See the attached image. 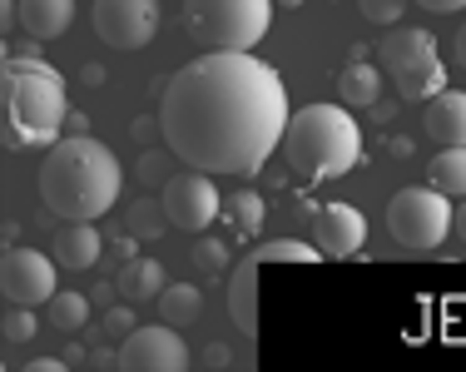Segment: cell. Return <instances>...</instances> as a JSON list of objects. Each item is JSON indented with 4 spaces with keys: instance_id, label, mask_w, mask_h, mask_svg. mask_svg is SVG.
<instances>
[{
    "instance_id": "cell-1",
    "label": "cell",
    "mask_w": 466,
    "mask_h": 372,
    "mask_svg": "<svg viewBox=\"0 0 466 372\" xmlns=\"http://www.w3.org/2000/svg\"><path fill=\"white\" fill-rule=\"evenodd\" d=\"M283 75L253 50H204L169 75L159 135L188 169L258 174L288 129Z\"/></svg>"
},
{
    "instance_id": "cell-2",
    "label": "cell",
    "mask_w": 466,
    "mask_h": 372,
    "mask_svg": "<svg viewBox=\"0 0 466 372\" xmlns=\"http://www.w3.org/2000/svg\"><path fill=\"white\" fill-rule=\"evenodd\" d=\"M35 184L55 218H105L125 194V164L90 135H65L46 149Z\"/></svg>"
},
{
    "instance_id": "cell-3",
    "label": "cell",
    "mask_w": 466,
    "mask_h": 372,
    "mask_svg": "<svg viewBox=\"0 0 466 372\" xmlns=\"http://www.w3.org/2000/svg\"><path fill=\"white\" fill-rule=\"evenodd\" d=\"M70 125V90L60 65L40 55H10L0 70V129L5 149H50Z\"/></svg>"
},
{
    "instance_id": "cell-4",
    "label": "cell",
    "mask_w": 466,
    "mask_h": 372,
    "mask_svg": "<svg viewBox=\"0 0 466 372\" xmlns=\"http://www.w3.org/2000/svg\"><path fill=\"white\" fill-rule=\"evenodd\" d=\"M279 155L303 179H342L362 164V125L348 105H303L288 115Z\"/></svg>"
},
{
    "instance_id": "cell-5",
    "label": "cell",
    "mask_w": 466,
    "mask_h": 372,
    "mask_svg": "<svg viewBox=\"0 0 466 372\" xmlns=\"http://www.w3.org/2000/svg\"><path fill=\"white\" fill-rule=\"evenodd\" d=\"M279 0H184V30L204 50H253L273 30Z\"/></svg>"
},
{
    "instance_id": "cell-6",
    "label": "cell",
    "mask_w": 466,
    "mask_h": 372,
    "mask_svg": "<svg viewBox=\"0 0 466 372\" xmlns=\"http://www.w3.org/2000/svg\"><path fill=\"white\" fill-rule=\"evenodd\" d=\"M382 70L392 75L397 95L407 105H427L437 90H447V65H441L437 35L431 30H412V25H392L382 35Z\"/></svg>"
},
{
    "instance_id": "cell-7",
    "label": "cell",
    "mask_w": 466,
    "mask_h": 372,
    "mask_svg": "<svg viewBox=\"0 0 466 372\" xmlns=\"http://www.w3.org/2000/svg\"><path fill=\"white\" fill-rule=\"evenodd\" d=\"M457 228V209H451V194H441L437 184L431 189H397L392 204H387V234L402 248H441L447 234Z\"/></svg>"
},
{
    "instance_id": "cell-8",
    "label": "cell",
    "mask_w": 466,
    "mask_h": 372,
    "mask_svg": "<svg viewBox=\"0 0 466 372\" xmlns=\"http://www.w3.org/2000/svg\"><path fill=\"white\" fill-rule=\"evenodd\" d=\"M159 204H164V214H169V224L184 228V234H204V228L224 214V194H218L214 174H204V169L169 174Z\"/></svg>"
},
{
    "instance_id": "cell-9",
    "label": "cell",
    "mask_w": 466,
    "mask_h": 372,
    "mask_svg": "<svg viewBox=\"0 0 466 372\" xmlns=\"http://www.w3.org/2000/svg\"><path fill=\"white\" fill-rule=\"evenodd\" d=\"M115 367L125 372H179L188 367V343L174 323H144L115 343Z\"/></svg>"
},
{
    "instance_id": "cell-10",
    "label": "cell",
    "mask_w": 466,
    "mask_h": 372,
    "mask_svg": "<svg viewBox=\"0 0 466 372\" xmlns=\"http://www.w3.org/2000/svg\"><path fill=\"white\" fill-rule=\"evenodd\" d=\"M159 0H95L90 25L109 50H144L159 35Z\"/></svg>"
},
{
    "instance_id": "cell-11",
    "label": "cell",
    "mask_w": 466,
    "mask_h": 372,
    "mask_svg": "<svg viewBox=\"0 0 466 372\" xmlns=\"http://www.w3.org/2000/svg\"><path fill=\"white\" fill-rule=\"evenodd\" d=\"M0 288L10 303H25V308H46L60 293V258L40 254V248H5V264H0Z\"/></svg>"
},
{
    "instance_id": "cell-12",
    "label": "cell",
    "mask_w": 466,
    "mask_h": 372,
    "mask_svg": "<svg viewBox=\"0 0 466 372\" xmlns=\"http://www.w3.org/2000/svg\"><path fill=\"white\" fill-rule=\"evenodd\" d=\"M313 244L323 248V258H352L368 244V218L352 204H318L313 209Z\"/></svg>"
},
{
    "instance_id": "cell-13",
    "label": "cell",
    "mask_w": 466,
    "mask_h": 372,
    "mask_svg": "<svg viewBox=\"0 0 466 372\" xmlns=\"http://www.w3.org/2000/svg\"><path fill=\"white\" fill-rule=\"evenodd\" d=\"M258 273H263V258L248 254L243 264H233L228 283H224V308H228V323L238 327V337H258Z\"/></svg>"
},
{
    "instance_id": "cell-14",
    "label": "cell",
    "mask_w": 466,
    "mask_h": 372,
    "mask_svg": "<svg viewBox=\"0 0 466 372\" xmlns=\"http://www.w3.org/2000/svg\"><path fill=\"white\" fill-rule=\"evenodd\" d=\"M50 254L60 258V268H70V273L95 268V264H99V254H105V238H99L95 218H65V228L55 234Z\"/></svg>"
},
{
    "instance_id": "cell-15",
    "label": "cell",
    "mask_w": 466,
    "mask_h": 372,
    "mask_svg": "<svg viewBox=\"0 0 466 372\" xmlns=\"http://www.w3.org/2000/svg\"><path fill=\"white\" fill-rule=\"evenodd\" d=\"M421 129H427V139L441 149L466 145V90H437L431 95L427 115H421Z\"/></svg>"
},
{
    "instance_id": "cell-16",
    "label": "cell",
    "mask_w": 466,
    "mask_h": 372,
    "mask_svg": "<svg viewBox=\"0 0 466 372\" xmlns=\"http://www.w3.org/2000/svg\"><path fill=\"white\" fill-rule=\"evenodd\" d=\"M15 10H20V30L40 45L60 40L75 25V0H15Z\"/></svg>"
},
{
    "instance_id": "cell-17",
    "label": "cell",
    "mask_w": 466,
    "mask_h": 372,
    "mask_svg": "<svg viewBox=\"0 0 466 372\" xmlns=\"http://www.w3.org/2000/svg\"><path fill=\"white\" fill-rule=\"evenodd\" d=\"M169 288V278H164V264L159 258H125V268H119V278H115V293L125 303H159V293Z\"/></svg>"
},
{
    "instance_id": "cell-18",
    "label": "cell",
    "mask_w": 466,
    "mask_h": 372,
    "mask_svg": "<svg viewBox=\"0 0 466 372\" xmlns=\"http://www.w3.org/2000/svg\"><path fill=\"white\" fill-rule=\"evenodd\" d=\"M338 100L348 109L382 105V70L368 65V55H352V65H342V70H338Z\"/></svg>"
},
{
    "instance_id": "cell-19",
    "label": "cell",
    "mask_w": 466,
    "mask_h": 372,
    "mask_svg": "<svg viewBox=\"0 0 466 372\" xmlns=\"http://www.w3.org/2000/svg\"><path fill=\"white\" fill-rule=\"evenodd\" d=\"M263 218H268V204H263L258 189H238L224 199V224L228 238H258L263 234Z\"/></svg>"
},
{
    "instance_id": "cell-20",
    "label": "cell",
    "mask_w": 466,
    "mask_h": 372,
    "mask_svg": "<svg viewBox=\"0 0 466 372\" xmlns=\"http://www.w3.org/2000/svg\"><path fill=\"white\" fill-rule=\"evenodd\" d=\"M204 313V293H198V283H169V288L159 293V318L174 323V327H188Z\"/></svg>"
},
{
    "instance_id": "cell-21",
    "label": "cell",
    "mask_w": 466,
    "mask_h": 372,
    "mask_svg": "<svg viewBox=\"0 0 466 372\" xmlns=\"http://www.w3.org/2000/svg\"><path fill=\"white\" fill-rule=\"evenodd\" d=\"M427 179L437 184L441 194H451V199H466V145L441 149V155L427 164Z\"/></svg>"
},
{
    "instance_id": "cell-22",
    "label": "cell",
    "mask_w": 466,
    "mask_h": 372,
    "mask_svg": "<svg viewBox=\"0 0 466 372\" xmlns=\"http://www.w3.org/2000/svg\"><path fill=\"white\" fill-rule=\"evenodd\" d=\"M46 323L50 327H60V333H75V327H85L90 323V298L85 293H55V298L46 303Z\"/></svg>"
},
{
    "instance_id": "cell-23",
    "label": "cell",
    "mask_w": 466,
    "mask_h": 372,
    "mask_svg": "<svg viewBox=\"0 0 466 372\" xmlns=\"http://www.w3.org/2000/svg\"><path fill=\"white\" fill-rule=\"evenodd\" d=\"M169 214H164V204H135L129 209V234L135 238H164L169 234Z\"/></svg>"
},
{
    "instance_id": "cell-24",
    "label": "cell",
    "mask_w": 466,
    "mask_h": 372,
    "mask_svg": "<svg viewBox=\"0 0 466 372\" xmlns=\"http://www.w3.org/2000/svg\"><path fill=\"white\" fill-rule=\"evenodd\" d=\"M35 327H40L35 308H25V303H10V313H5V343H10V347L30 343V337H35Z\"/></svg>"
},
{
    "instance_id": "cell-25",
    "label": "cell",
    "mask_w": 466,
    "mask_h": 372,
    "mask_svg": "<svg viewBox=\"0 0 466 372\" xmlns=\"http://www.w3.org/2000/svg\"><path fill=\"white\" fill-rule=\"evenodd\" d=\"M358 10H362L368 25H402L407 0H358Z\"/></svg>"
},
{
    "instance_id": "cell-26",
    "label": "cell",
    "mask_w": 466,
    "mask_h": 372,
    "mask_svg": "<svg viewBox=\"0 0 466 372\" xmlns=\"http://www.w3.org/2000/svg\"><path fill=\"white\" fill-rule=\"evenodd\" d=\"M194 264L204 268V273H224L228 244H218V238H198V244H194Z\"/></svg>"
},
{
    "instance_id": "cell-27",
    "label": "cell",
    "mask_w": 466,
    "mask_h": 372,
    "mask_svg": "<svg viewBox=\"0 0 466 372\" xmlns=\"http://www.w3.org/2000/svg\"><path fill=\"white\" fill-rule=\"evenodd\" d=\"M135 308H129V303H119V308H109L105 313V327H99V337H115V343H119V337H129V333H135Z\"/></svg>"
},
{
    "instance_id": "cell-28",
    "label": "cell",
    "mask_w": 466,
    "mask_h": 372,
    "mask_svg": "<svg viewBox=\"0 0 466 372\" xmlns=\"http://www.w3.org/2000/svg\"><path fill=\"white\" fill-rule=\"evenodd\" d=\"M417 5L431 15H457V10H466V0H417Z\"/></svg>"
},
{
    "instance_id": "cell-29",
    "label": "cell",
    "mask_w": 466,
    "mask_h": 372,
    "mask_svg": "<svg viewBox=\"0 0 466 372\" xmlns=\"http://www.w3.org/2000/svg\"><path fill=\"white\" fill-rule=\"evenodd\" d=\"M204 363H208V367H233V353H228V347H208Z\"/></svg>"
},
{
    "instance_id": "cell-30",
    "label": "cell",
    "mask_w": 466,
    "mask_h": 372,
    "mask_svg": "<svg viewBox=\"0 0 466 372\" xmlns=\"http://www.w3.org/2000/svg\"><path fill=\"white\" fill-rule=\"evenodd\" d=\"M392 159H412V139H407V135L392 139Z\"/></svg>"
},
{
    "instance_id": "cell-31",
    "label": "cell",
    "mask_w": 466,
    "mask_h": 372,
    "mask_svg": "<svg viewBox=\"0 0 466 372\" xmlns=\"http://www.w3.org/2000/svg\"><path fill=\"white\" fill-rule=\"evenodd\" d=\"M30 367H35V372H55V367H65V357H30Z\"/></svg>"
},
{
    "instance_id": "cell-32",
    "label": "cell",
    "mask_w": 466,
    "mask_h": 372,
    "mask_svg": "<svg viewBox=\"0 0 466 372\" xmlns=\"http://www.w3.org/2000/svg\"><path fill=\"white\" fill-rule=\"evenodd\" d=\"M451 50H457V65L466 70V20H461V30H457V45H451Z\"/></svg>"
},
{
    "instance_id": "cell-33",
    "label": "cell",
    "mask_w": 466,
    "mask_h": 372,
    "mask_svg": "<svg viewBox=\"0 0 466 372\" xmlns=\"http://www.w3.org/2000/svg\"><path fill=\"white\" fill-rule=\"evenodd\" d=\"M457 234H461V244H466V199H457Z\"/></svg>"
},
{
    "instance_id": "cell-34",
    "label": "cell",
    "mask_w": 466,
    "mask_h": 372,
    "mask_svg": "<svg viewBox=\"0 0 466 372\" xmlns=\"http://www.w3.org/2000/svg\"><path fill=\"white\" fill-rule=\"evenodd\" d=\"M279 5H303V0H279Z\"/></svg>"
}]
</instances>
